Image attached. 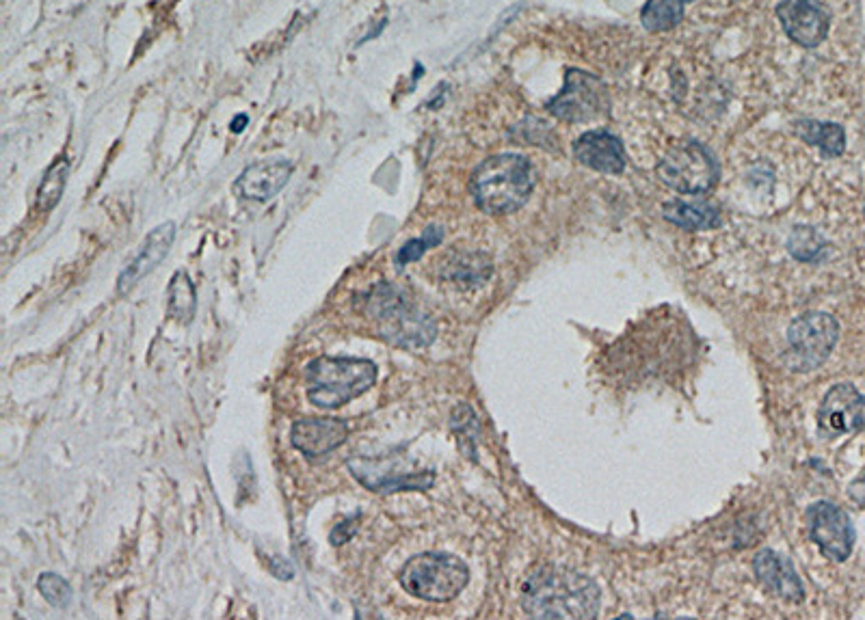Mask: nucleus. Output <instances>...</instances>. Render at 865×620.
Returning <instances> with one entry per match:
<instances>
[{"instance_id": "f257e3e1", "label": "nucleus", "mask_w": 865, "mask_h": 620, "mask_svg": "<svg viewBox=\"0 0 865 620\" xmlns=\"http://www.w3.org/2000/svg\"><path fill=\"white\" fill-rule=\"evenodd\" d=\"M522 603L532 618L589 620L600 614V588L582 573L541 566L524 582Z\"/></svg>"}, {"instance_id": "f03ea898", "label": "nucleus", "mask_w": 865, "mask_h": 620, "mask_svg": "<svg viewBox=\"0 0 865 620\" xmlns=\"http://www.w3.org/2000/svg\"><path fill=\"white\" fill-rule=\"evenodd\" d=\"M355 307L377 327L383 342L398 348H424L437 338L435 320L424 314L394 283H377L359 294Z\"/></svg>"}, {"instance_id": "7ed1b4c3", "label": "nucleus", "mask_w": 865, "mask_h": 620, "mask_svg": "<svg viewBox=\"0 0 865 620\" xmlns=\"http://www.w3.org/2000/svg\"><path fill=\"white\" fill-rule=\"evenodd\" d=\"M535 180V169L526 156L496 154L474 169L470 193L483 212L511 214L530 199Z\"/></svg>"}, {"instance_id": "20e7f679", "label": "nucleus", "mask_w": 865, "mask_h": 620, "mask_svg": "<svg viewBox=\"0 0 865 620\" xmlns=\"http://www.w3.org/2000/svg\"><path fill=\"white\" fill-rule=\"evenodd\" d=\"M377 366L355 357H318L305 368L308 400L318 409L334 411L366 394L377 381Z\"/></svg>"}, {"instance_id": "39448f33", "label": "nucleus", "mask_w": 865, "mask_h": 620, "mask_svg": "<svg viewBox=\"0 0 865 620\" xmlns=\"http://www.w3.org/2000/svg\"><path fill=\"white\" fill-rule=\"evenodd\" d=\"M468 582V564L446 551H427L409 558L398 571V584L407 595L433 603L457 599Z\"/></svg>"}, {"instance_id": "423d86ee", "label": "nucleus", "mask_w": 865, "mask_h": 620, "mask_svg": "<svg viewBox=\"0 0 865 620\" xmlns=\"http://www.w3.org/2000/svg\"><path fill=\"white\" fill-rule=\"evenodd\" d=\"M346 467L364 489L377 495L427 491L435 482L433 471L411 469L407 456L401 452H390L383 456H353L346 461Z\"/></svg>"}, {"instance_id": "0eeeda50", "label": "nucleus", "mask_w": 865, "mask_h": 620, "mask_svg": "<svg viewBox=\"0 0 865 620\" xmlns=\"http://www.w3.org/2000/svg\"><path fill=\"white\" fill-rule=\"evenodd\" d=\"M658 178L682 195H703L718 182V163L699 141H684L662 156Z\"/></svg>"}, {"instance_id": "6e6552de", "label": "nucleus", "mask_w": 865, "mask_h": 620, "mask_svg": "<svg viewBox=\"0 0 865 620\" xmlns=\"http://www.w3.org/2000/svg\"><path fill=\"white\" fill-rule=\"evenodd\" d=\"M837 338H840V325L831 314L809 312L790 325V348L783 359L794 372H811L829 359Z\"/></svg>"}, {"instance_id": "1a4fd4ad", "label": "nucleus", "mask_w": 865, "mask_h": 620, "mask_svg": "<svg viewBox=\"0 0 865 620\" xmlns=\"http://www.w3.org/2000/svg\"><path fill=\"white\" fill-rule=\"evenodd\" d=\"M608 109V93L597 76L582 70H569L565 76V87L554 100H550L548 111L565 121H591Z\"/></svg>"}, {"instance_id": "9d476101", "label": "nucleus", "mask_w": 865, "mask_h": 620, "mask_svg": "<svg viewBox=\"0 0 865 620\" xmlns=\"http://www.w3.org/2000/svg\"><path fill=\"white\" fill-rule=\"evenodd\" d=\"M809 536L827 558L844 562L853 554L855 528L848 512L831 502H816L807 508Z\"/></svg>"}, {"instance_id": "9b49d317", "label": "nucleus", "mask_w": 865, "mask_h": 620, "mask_svg": "<svg viewBox=\"0 0 865 620\" xmlns=\"http://www.w3.org/2000/svg\"><path fill=\"white\" fill-rule=\"evenodd\" d=\"M818 430L827 439L865 430V396L855 385L842 383L829 389L818 409Z\"/></svg>"}, {"instance_id": "f8f14e48", "label": "nucleus", "mask_w": 865, "mask_h": 620, "mask_svg": "<svg viewBox=\"0 0 865 620\" xmlns=\"http://www.w3.org/2000/svg\"><path fill=\"white\" fill-rule=\"evenodd\" d=\"M777 16L785 35L803 48H816L829 33L831 16L818 0H783Z\"/></svg>"}, {"instance_id": "ddd939ff", "label": "nucleus", "mask_w": 865, "mask_h": 620, "mask_svg": "<svg viewBox=\"0 0 865 620\" xmlns=\"http://www.w3.org/2000/svg\"><path fill=\"white\" fill-rule=\"evenodd\" d=\"M346 439L349 426L338 417H305L290 428L292 448L310 458L334 452Z\"/></svg>"}, {"instance_id": "4468645a", "label": "nucleus", "mask_w": 865, "mask_h": 620, "mask_svg": "<svg viewBox=\"0 0 865 620\" xmlns=\"http://www.w3.org/2000/svg\"><path fill=\"white\" fill-rule=\"evenodd\" d=\"M173 240H176V223L167 221L152 229L148 238L143 240L139 253L130 260V264L124 268V271L119 273L117 294H128L143 277H148L154 268L165 260Z\"/></svg>"}, {"instance_id": "2eb2a0df", "label": "nucleus", "mask_w": 865, "mask_h": 620, "mask_svg": "<svg viewBox=\"0 0 865 620\" xmlns=\"http://www.w3.org/2000/svg\"><path fill=\"white\" fill-rule=\"evenodd\" d=\"M292 175L290 160L266 158L249 165L234 182L236 195L249 201H269L288 184Z\"/></svg>"}, {"instance_id": "dca6fc26", "label": "nucleus", "mask_w": 865, "mask_h": 620, "mask_svg": "<svg viewBox=\"0 0 865 620\" xmlns=\"http://www.w3.org/2000/svg\"><path fill=\"white\" fill-rule=\"evenodd\" d=\"M753 569L757 579H760V584L768 592H773L775 597L790 603H801L805 599L803 582L801 577L796 575L792 562L775 554L773 549L760 551V554L755 556Z\"/></svg>"}, {"instance_id": "f3484780", "label": "nucleus", "mask_w": 865, "mask_h": 620, "mask_svg": "<svg viewBox=\"0 0 865 620\" xmlns=\"http://www.w3.org/2000/svg\"><path fill=\"white\" fill-rule=\"evenodd\" d=\"M574 156L584 167L600 173H623L625 169L623 143L606 130L582 134L574 143Z\"/></svg>"}, {"instance_id": "a211bd4d", "label": "nucleus", "mask_w": 865, "mask_h": 620, "mask_svg": "<svg viewBox=\"0 0 865 620\" xmlns=\"http://www.w3.org/2000/svg\"><path fill=\"white\" fill-rule=\"evenodd\" d=\"M662 217L684 229H712L721 225V214L708 201H669L662 206Z\"/></svg>"}, {"instance_id": "6ab92c4d", "label": "nucleus", "mask_w": 865, "mask_h": 620, "mask_svg": "<svg viewBox=\"0 0 865 620\" xmlns=\"http://www.w3.org/2000/svg\"><path fill=\"white\" fill-rule=\"evenodd\" d=\"M796 132L801 134V139L807 143L816 145L822 152V156L835 158L842 156L846 147V134L840 124H822V121H801L796 126Z\"/></svg>"}, {"instance_id": "aec40b11", "label": "nucleus", "mask_w": 865, "mask_h": 620, "mask_svg": "<svg viewBox=\"0 0 865 620\" xmlns=\"http://www.w3.org/2000/svg\"><path fill=\"white\" fill-rule=\"evenodd\" d=\"M197 309V296L191 277L178 271L169 281V316L180 322H191Z\"/></svg>"}, {"instance_id": "412c9836", "label": "nucleus", "mask_w": 865, "mask_h": 620, "mask_svg": "<svg viewBox=\"0 0 865 620\" xmlns=\"http://www.w3.org/2000/svg\"><path fill=\"white\" fill-rule=\"evenodd\" d=\"M68 173H70L68 158H59L57 163L46 171L42 184H39V188H37V208L39 210L46 212V210H52L59 204V199L65 191V182H68Z\"/></svg>"}, {"instance_id": "4be33fe9", "label": "nucleus", "mask_w": 865, "mask_h": 620, "mask_svg": "<svg viewBox=\"0 0 865 620\" xmlns=\"http://www.w3.org/2000/svg\"><path fill=\"white\" fill-rule=\"evenodd\" d=\"M684 0H649L643 9V24L649 31H669L682 20Z\"/></svg>"}, {"instance_id": "5701e85b", "label": "nucleus", "mask_w": 865, "mask_h": 620, "mask_svg": "<svg viewBox=\"0 0 865 620\" xmlns=\"http://www.w3.org/2000/svg\"><path fill=\"white\" fill-rule=\"evenodd\" d=\"M442 238H444V229L431 225L420 238H414V240L405 242V245L401 247V251L396 253V266L403 268V266H407L411 262L420 260L422 255L427 253L431 247L439 245V242H442Z\"/></svg>"}, {"instance_id": "b1692460", "label": "nucleus", "mask_w": 865, "mask_h": 620, "mask_svg": "<svg viewBox=\"0 0 865 620\" xmlns=\"http://www.w3.org/2000/svg\"><path fill=\"white\" fill-rule=\"evenodd\" d=\"M37 590L48 603L57 608H68L72 603V588L65 579L57 573H42L37 579Z\"/></svg>"}, {"instance_id": "393cba45", "label": "nucleus", "mask_w": 865, "mask_h": 620, "mask_svg": "<svg viewBox=\"0 0 865 620\" xmlns=\"http://www.w3.org/2000/svg\"><path fill=\"white\" fill-rule=\"evenodd\" d=\"M355 532H357V519H346V521H340L334 530H331V534H329V543L334 545V547H340V545H344L346 541H351V538L355 536Z\"/></svg>"}, {"instance_id": "a878e982", "label": "nucleus", "mask_w": 865, "mask_h": 620, "mask_svg": "<svg viewBox=\"0 0 865 620\" xmlns=\"http://www.w3.org/2000/svg\"><path fill=\"white\" fill-rule=\"evenodd\" d=\"M848 497L853 500L857 506L865 508V469L859 478L853 480V484L848 487Z\"/></svg>"}, {"instance_id": "bb28decb", "label": "nucleus", "mask_w": 865, "mask_h": 620, "mask_svg": "<svg viewBox=\"0 0 865 620\" xmlns=\"http://www.w3.org/2000/svg\"><path fill=\"white\" fill-rule=\"evenodd\" d=\"M247 121H249L247 115H238V117H234V124L230 126L232 132H241V130H245V128H247Z\"/></svg>"}, {"instance_id": "cd10ccee", "label": "nucleus", "mask_w": 865, "mask_h": 620, "mask_svg": "<svg viewBox=\"0 0 865 620\" xmlns=\"http://www.w3.org/2000/svg\"><path fill=\"white\" fill-rule=\"evenodd\" d=\"M684 3H688V0H684Z\"/></svg>"}]
</instances>
